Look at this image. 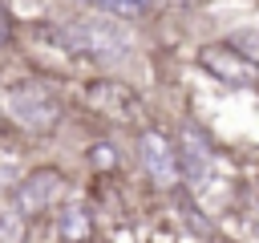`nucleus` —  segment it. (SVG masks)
Instances as JSON below:
<instances>
[{
    "instance_id": "12",
    "label": "nucleus",
    "mask_w": 259,
    "mask_h": 243,
    "mask_svg": "<svg viewBox=\"0 0 259 243\" xmlns=\"http://www.w3.org/2000/svg\"><path fill=\"white\" fill-rule=\"evenodd\" d=\"M89 4H101V8H105V12H109V8H113V0H89Z\"/></svg>"
},
{
    "instance_id": "11",
    "label": "nucleus",
    "mask_w": 259,
    "mask_h": 243,
    "mask_svg": "<svg viewBox=\"0 0 259 243\" xmlns=\"http://www.w3.org/2000/svg\"><path fill=\"white\" fill-rule=\"evenodd\" d=\"M93 162H101V166H109V162H113V154H109V150H93Z\"/></svg>"
},
{
    "instance_id": "3",
    "label": "nucleus",
    "mask_w": 259,
    "mask_h": 243,
    "mask_svg": "<svg viewBox=\"0 0 259 243\" xmlns=\"http://www.w3.org/2000/svg\"><path fill=\"white\" fill-rule=\"evenodd\" d=\"M69 40H73L77 49H85L89 57H97V61L125 57V49H130L125 28L113 24V20H89V24H77V28L69 32Z\"/></svg>"
},
{
    "instance_id": "9",
    "label": "nucleus",
    "mask_w": 259,
    "mask_h": 243,
    "mask_svg": "<svg viewBox=\"0 0 259 243\" xmlns=\"http://www.w3.org/2000/svg\"><path fill=\"white\" fill-rule=\"evenodd\" d=\"M150 0H113V8L109 12H142Z\"/></svg>"
},
{
    "instance_id": "7",
    "label": "nucleus",
    "mask_w": 259,
    "mask_h": 243,
    "mask_svg": "<svg viewBox=\"0 0 259 243\" xmlns=\"http://www.w3.org/2000/svg\"><path fill=\"white\" fill-rule=\"evenodd\" d=\"M57 231H61V239H69V243H85V239H89V211H85L81 202L61 207V223H57Z\"/></svg>"
},
{
    "instance_id": "6",
    "label": "nucleus",
    "mask_w": 259,
    "mask_h": 243,
    "mask_svg": "<svg viewBox=\"0 0 259 243\" xmlns=\"http://www.w3.org/2000/svg\"><path fill=\"white\" fill-rule=\"evenodd\" d=\"M178 158H182V174H186L190 182H202V174L210 170V146H206L194 130L182 134V154H178Z\"/></svg>"
},
{
    "instance_id": "2",
    "label": "nucleus",
    "mask_w": 259,
    "mask_h": 243,
    "mask_svg": "<svg viewBox=\"0 0 259 243\" xmlns=\"http://www.w3.org/2000/svg\"><path fill=\"white\" fill-rule=\"evenodd\" d=\"M198 65H202L210 77L231 81V85H251V81L259 77L255 57H247L239 45H206V49L198 53Z\"/></svg>"
},
{
    "instance_id": "8",
    "label": "nucleus",
    "mask_w": 259,
    "mask_h": 243,
    "mask_svg": "<svg viewBox=\"0 0 259 243\" xmlns=\"http://www.w3.org/2000/svg\"><path fill=\"white\" fill-rule=\"evenodd\" d=\"M0 243H24V211L0 207Z\"/></svg>"
},
{
    "instance_id": "4",
    "label": "nucleus",
    "mask_w": 259,
    "mask_h": 243,
    "mask_svg": "<svg viewBox=\"0 0 259 243\" xmlns=\"http://www.w3.org/2000/svg\"><path fill=\"white\" fill-rule=\"evenodd\" d=\"M142 162H146V170H150V178L158 186H174V178L182 174V158L174 154L170 138H162L154 130L142 134Z\"/></svg>"
},
{
    "instance_id": "1",
    "label": "nucleus",
    "mask_w": 259,
    "mask_h": 243,
    "mask_svg": "<svg viewBox=\"0 0 259 243\" xmlns=\"http://www.w3.org/2000/svg\"><path fill=\"white\" fill-rule=\"evenodd\" d=\"M4 109H8V117H12L16 126H24V130H32V134L53 130L57 117H61V105H57V97H53L45 85H20V89H12L8 101H4Z\"/></svg>"
},
{
    "instance_id": "5",
    "label": "nucleus",
    "mask_w": 259,
    "mask_h": 243,
    "mask_svg": "<svg viewBox=\"0 0 259 243\" xmlns=\"http://www.w3.org/2000/svg\"><path fill=\"white\" fill-rule=\"evenodd\" d=\"M57 194H61V174H57V170H36L32 178H24V182L16 186V207H20L24 215H36V211H45Z\"/></svg>"
},
{
    "instance_id": "10",
    "label": "nucleus",
    "mask_w": 259,
    "mask_h": 243,
    "mask_svg": "<svg viewBox=\"0 0 259 243\" xmlns=\"http://www.w3.org/2000/svg\"><path fill=\"white\" fill-rule=\"evenodd\" d=\"M8 36H12V20H8V12L0 8V45H4Z\"/></svg>"
}]
</instances>
